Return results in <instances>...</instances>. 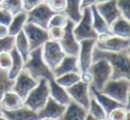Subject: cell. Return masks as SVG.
Listing matches in <instances>:
<instances>
[{
    "label": "cell",
    "instance_id": "cell-1",
    "mask_svg": "<svg viewBox=\"0 0 130 120\" xmlns=\"http://www.w3.org/2000/svg\"><path fill=\"white\" fill-rule=\"evenodd\" d=\"M105 59L112 67V79L128 78L130 79V57L129 50L120 52H108L99 50L95 47L92 51V61L97 59Z\"/></svg>",
    "mask_w": 130,
    "mask_h": 120
},
{
    "label": "cell",
    "instance_id": "cell-2",
    "mask_svg": "<svg viewBox=\"0 0 130 120\" xmlns=\"http://www.w3.org/2000/svg\"><path fill=\"white\" fill-rule=\"evenodd\" d=\"M23 69L26 70L37 80L46 79L49 82V80L54 79V75H53L52 69L47 66V64L42 59L41 47L30 51L29 58L25 60Z\"/></svg>",
    "mask_w": 130,
    "mask_h": 120
},
{
    "label": "cell",
    "instance_id": "cell-3",
    "mask_svg": "<svg viewBox=\"0 0 130 120\" xmlns=\"http://www.w3.org/2000/svg\"><path fill=\"white\" fill-rule=\"evenodd\" d=\"M102 93L118 101L124 107H129L130 94V79L128 78H117L108 79L101 89Z\"/></svg>",
    "mask_w": 130,
    "mask_h": 120
},
{
    "label": "cell",
    "instance_id": "cell-4",
    "mask_svg": "<svg viewBox=\"0 0 130 120\" xmlns=\"http://www.w3.org/2000/svg\"><path fill=\"white\" fill-rule=\"evenodd\" d=\"M48 98H49L48 80L39 79L38 84L30 91V93L26 95V98L23 100V103H24V107L38 112L46 104Z\"/></svg>",
    "mask_w": 130,
    "mask_h": 120
},
{
    "label": "cell",
    "instance_id": "cell-5",
    "mask_svg": "<svg viewBox=\"0 0 130 120\" xmlns=\"http://www.w3.org/2000/svg\"><path fill=\"white\" fill-rule=\"evenodd\" d=\"M88 71L92 76V82L90 85L98 91H101L105 83L112 77V67L107 60L103 58L92 61L90 67L88 68Z\"/></svg>",
    "mask_w": 130,
    "mask_h": 120
},
{
    "label": "cell",
    "instance_id": "cell-6",
    "mask_svg": "<svg viewBox=\"0 0 130 120\" xmlns=\"http://www.w3.org/2000/svg\"><path fill=\"white\" fill-rule=\"evenodd\" d=\"M95 47L99 50L108 52L124 51V50H129L130 48V39L112 35L110 33L98 34L96 38V45Z\"/></svg>",
    "mask_w": 130,
    "mask_h": 120
},
{
    "label": "cell",
    "instance_id": "cell-7",
    "mask_svg": "<svg viewBox=\"0 0 130 120\" xmlns=\"http://www.w3.org/2000/svg\"><path fill=\"white\" fill-rule=\"evenodd\" d=\"M73 34L79 42L82 40H87V39L96 40L97 33L95 32L94 27H92V18H91L90 7L82 9V15H81L80 20L74 24Z\"/></svg>",
    "mask_w": 130,
    "mask_h": 120
},
{
    "label": "cell",
    "instance_id": "cell-8",
    "mask_svg": "<svg viewBox=\"0 0 130 120\" xmlns=\"http://www.w3.org/2000/svg\"><path fill=\"white\" fill-rule=\"evenodd\" d=\"M41 52H42L43 61L52 70L61 62V60L65 56V52L62 49L59 42L53 40H48L47 42L43 43V45L41 47Z\"/></svg>",
    "mask_w": 130,
    "mask_h": 120
},
{
    "label": "cell",
    "instance_id": "cell-9",
    "mask_svg": "<svg viewBox=\"0 0 130 120\" xmlns=\"http://www.w3.org/2000/svg\"><path fill=\"white\" fill-rule=\"evenodd\" d=\"M54 14H55V11L53 10L45 1V2H42V4L38 5L37 7H34V8L31 9L30 11H27L26 22L36 24V25H38V26L42 27V28L47 29L49 20Z\"/></svg>",
    "mask_w": 130,
    "mask_h": 120
},
{
    "label": "cell",
    "instance_id": "cell-10",
    "mask_svg": "<svg viewBox=\"0 0 130 120\" xmlns=\"http://www.w3.org/2000/svg\"><path fill=\"white\" fill-rule=\"evenodd\" d=\"M23 32H24L27 41H29L31 50L42 47L43 43L49 40L47 29L42 28V27L38 26L36 24H32V23H25L24 27H23Z\"/></svg>",
    "mask_w": 130,
    "mask_h": 120
},
{
    "label": "cell",
    "instance_id": "cell-11",
    "mask_svg": "<svg viewBox=\"0 0 130 120\" xmlns=\"http://www.w3.org/2000/svg\"><path fill=\"white\" fill-rule=\"evenodd\" d=\"M38 84V80L34 79L26 70L23 69L13 80V86H11V91L15 92L21 99L24 100L26 95L30 93L32 88Z\"/></svg>",
    "mask_w": 130,
    "mask_h": 120
},
{
    "label": "cell",
    "instance_id": "cell-12",
    "mask_svg": "<svg viewBox=\"0 0 130 120\" xmlns=\"http://www.w3.org/2000/svg\"><path fill=\"white\" fill-rule=\"evenodd\" d=\"M73 27H74V23L69 19L66 25L64 26V34L63 38L59 40V44H61L65 54L78 56L80 44H79V41L76 40L73 34Z\"/></svg>",
    "mask_w": 130,
    "mask_h": 120
},
{
    "label": "cell",
    "instance_id": "cell-13",
    "mask_svg": "<svg viewBox=\"0 0 130 120\" xmlns=\"http://www.w3.org/2000/svg\"><path fill=\"white\" fill-rule=\"evenodd\" d=\"M80 48H79L78 53V65L80 73L87 71L92 62V51L96 45V40L94 39H87L79 42Z\"/></svg>",
    "mask_w": 130,
    "mask_h": 120
},
{
    "label": "cell",
    "instance_id": "cell-14",
    "mask_svg": "<svg viewBox=\"0 0 130 120\" xmlns=\"http://www.w3.org/2000/svg\"><path fill=\"white\" fill-rule=\"evenodd\" d=\"M66 91H67V93H69L72 101H74L75 103L80 104L81 107L88 109V107H89V101H90L89 85H87L83 82L79 80V82L75 83L74 85L67 87Z\"/></svg>",
    "mask_w": 130,
    "mask_h": 120
},
{
    "label": "cell",
    "instance_id": "cell-15",
    "mask_svg": "<svg viewBox=\"0 0 130 120\" xmlns=\"http://www.w3.org/2000/svg\"><path fill=\"white\" fill-rule=\"evenodd\" d=\"M66 105L56 102L54 99L49 96L46 104L38 111V117L40 119H61L63 116Z\"/></svg>",
    "mask_w": 130,
    "mask_h": 120
},
{
    "label": "cell",
    "instance_id": "cell-16",
    "mask_svg": "<svg viewBox=\"0 0 130 120\" xmlns=\"http://www.w3.org/2000/svg\"><path fill=\"white\" fill-rule=\"evenodd\" d=\"M95 7H96L97 11L99 13V15L105 19V22L107 23L108 26L119 16H121L119 8L117 6V0H106V1L97 4Z\"/></svg>",
    "mask_w": 130,
    "mask_h": 120
},
{
    "label": "cell",
    "instance_id": "cell-17",
    "mask_svg": "<svg viewBox=\"0 0 130 120\" xmlns=\"http://www.w3.org/2000/svg\"><path fill=\"white\" fill-rule=\"evenodd\" d=\"M53 75L55 77H58L61 75L67 73H72V71H78L79 70V65H78V57L76 56H70V54H65L64 58L61 60L58 65L53 69Z\"/></svg>",
    "mask_w": 130,
    "mask_h": 120
},
{
    "label": "cell",
    "instance_id": "cell-18",
    "mask_svg": "<svg viewBox=\"0 0 130 120\" xmlns=\"http://www.w3.org/2000/svg\"><path fill=\"white\" fill-rule=\"evenodd\" d=\"M23 105V99H21L11 89H8L4 93L0 101V111H13L22 108Z\"/></svg>",
    "mask_w": 130,
    "mask_h": 120
},
{
    "label": "cell",
    "instance_id": "cell-19",
    "mask_svg": "<svg viewBox=\"0 0 130 120\" xmlns=\"http://www.w3.org/2000/svg\"><path fill=\"white\" fill-rule=\"evenodd\" d=\"M89 93H90V95L94 96V98L96 99L97 102H98L99 104L103 107V109L105 110L106 114H108L113 109H115V108L122 107L121 103H119L118 101L113 100V99L110 98V96L105 95L104 93H102L101 91L96 89L94 86H91V85H89ZM123 107H124V105H123Z\"/></svg>",
    "mask_w": 130,
    "mask_h": 120
},
{
    "label": "cell",
    "instance_id": "cell-20",
    "mask_svg": "<svg viewBox=\"0 0 130 120\" xmlns=\"http://www.w3.org/2000/svg\"><path fill=\"white\" fill-rule=\"evenodd\" d=\"M7 120H39L38 112L24 107L13 111H0Z\"/></svg>",
    "mask_w": 130,
    "mask_h": 120
},
{
    "label": "cell",
    "instance_id": "cell-21",
    "mask_svg": "<svg viewBox=\"0 0 130 120\" xmlns=\"http://www.w3.org/2000/svg\"><path fill=\"white\" fill-rule=\"evenodd\" d=\"M88 114V110L80 104L71 101L65 108L63 116L59 120H85Z\"/></svg>",
    "mask_w": 130,
    "mask_h": 120
},
{
    "label": "cell",
    "instance_id": "cell-22",
    "mask_svg": "<svg viewBox=\"0 0 130 120\" xmlns=\"http://www.w3.org/2000/svg\"><path fill=\"white\" fill-rule=\"evenodd\" d=\"M48 86H49V96L52 99H54L56 102L61 103L63 105H67L72 101L66 88L61 86L59 84H57L55 82V79L49 80L48 82Z\"/></svg>",
    "mask_w": 130,
    "mask_h": 120
},
{
    "label": "cell",
    "instance_id": "cell-23",
    "mask_svg": "<svg viewBox=\"0 0 130 120\" xmlns=\"http://www.w3.org/2000/svg\"><path fill=\"white\" fill-rule=\"evenodd\" d=\"M110 33L112 35L130 39V20L123 16H119L110 25Z\"/></svg>",
    "mask_w": 130,
    "mask_h": 120
},
{
    "label": "cell",
    "instance_id": "cell-24",
    "mask_svg": "<svg viewBox=\"0 0 130 120\" xmlns=\"http://www.w3.org/2000/svg\"><path fill=\"white\" fill-rule=\"evenodd\" d=\"M9 53H10V57H11V66H10V68H9V70L7 71V76H8L9 79L14 80V78L23 70L25 61L15 48H11Z\"/></svg>",
    "mask_w": 130,
    "mask_h": 120
},
{
    "label": "cell",
    "instance_id": "cell-25",
    "mask_svg": "<svg viewBox=\"0 0 130 120\" xmlns=\"http://www.w3.org/2000/svg\"><path fill=\"white\" fill-rule=\"evenodd\" d=\"M64 14L74 24L78 23L81 18V15H82L81 0H66V6H65V9H64Z\"/></svg>",
    "mask_w": 130,
    "mask_h": 120
},
{
    "label": "cell",
    "instance_id": "cell-26",
    "mask_svg": "<svg viewBox=\"0 0 130 120\" xmlns=\"http://www.w3.org/2000/svg\"><path fill=\"white\" fill-rule=\"evenodd\" d=\"M26 18H27V13L24 10L20 11V13L15 14L13 16L10 24L8 25L9 36H15L21 31H23V27H24L25 23H26Z\"/></svg>",
    "mask_w": 130,
    "mask_h": 120
},
{
    "label": "cell",
    "instance_id": "cell-27",
    "mask_svg": "<svg viewBox=\"0 0 130 120\" xmlns=\"http://www.w3.org/2000/svg\"><path fill=\"white\" fill-rule=\"evenodd\" d=\"M14 48L18 51V53L22 56V58L24 59V61L29 58V54H30V44H29V41H27L26 36H25L24 32L21 31L18 34H16L14 36Z\"/></svg>",
    "mask_w": 130,
    "mask_h": 120
},
{
    "label": "cell",
    "instance_id": "cell-28",
    "mask_svg": "<svg viewBox=\"0 0 130 120\" xmlns=\"http://www.w3.org/2000/svg\"><path fill=\"white\" fill-rule=\"evenodd\" d=\"M90 11H91V18H92V27H94L95 32L97 33V35L103 33H110V26L105 22V19L99 15L96 7L90 6Z\"/></svg>",
    "mask_w": 130,
    "mask_h": 120
},
{
    "label": "cell",
    "instance_id": "cell-29",
    "mask_svg": "<svg viewBox=\"0 0 130 120\" xmlns=\"http://www.w3.org/2000/svg\"><path fill=\"white\" fill-rule=\"evenodd\" d=\"M54 79L57 84L67 88V87L72 86V85H74L75 83H78L80 80V73L72 71V73H67V74H64V75L58 76V77H55Z\"/></svg>",
    "mask_w": 130,
    "mask_h": 120
},
{
    "label": "cell",
    "instance_id": "cell-30",
    "mask_svg": "<svg viewBox=\"0 0 130 120\" xmlns=\"http://www.w3.org/2000/svg\"><path fill=\"white\" fill-rule=\"evenodd\" d=\"M88 113L90 116H92L94 118H97L99 120H106L107 114H106L105 110L103 109L101 104L96 101V99L94 96L90 95V101H89V107H88Z\"/></svg>",
    "mask_w": 130,
    "mask_h": 120
},
{
    "label": "cell",
    "instance_id": "cell-31",
    "mask_svg": "<svg viewBox=\"0 0 130 120\" xmlns=\"http://www.w3.org/2000/svg\"><path fill=\"white\" fill-rule=\"evenodd\" d=\"M130 114L129 107H119L113 109L110 113L107 114L106 120H126V118Z\"/></svg>",
    "mask_w": 130,
    "mask_h": 120
},
{
    "label": "cell",
    "instance_id": "cell-32",
    "mask_svg": "<svg viewBox=\"0 0 130 120\" xmlns=\"http://www.w3.org/2000/svg\"><path fill=\"white\" fill-rule=\"evenodd\" d=\"M1 6L4 7V8L8 9L13 15H15V14L23 10L22 0H4Z\"/></svg>",
    "mask_w": 130,
    "mask_h": 120
},
{
    "label": "cell",
    "instance_id": "cell-33",
    "mask_svg": "<svg viewBox=\"0 0 130 120\" xmlns=\"http://www.w3.org/2000/svg\"><path fill=\"white\" fill-rule=\"evenodd\" d=\"M67 20H69V18L66 17V15L64 13H55L50 18L48 27H53V26L64 27L66 25Z\"/></svg>",
    "mask_w": 130,
    "mask_h": 120
},
{
    "label": "cell",
    "instance_id": "cell-34",
    "mask_svg": "<svg viewBox=\"0 0 130 120\" xmlns=\"http://www.w3.org/2000/svg\"><path fill=\"white\" fill-rule=\"evenodd\" d=\"M11 86H13V79H9L6 71L0 70V101L5 92L11 89Z\"/></svg>",
    "mask_w": 130,
    "mask_h": 120
},
{
    "label": "cell",
    "instance_id": "cell-35",
    "mask_svg": "<svg viewBox=\"0 0 130 120\" xmlns=\"http://www.w3.org/2000/svg\"><path fill=\"white\" fill-rule=\"evenodd\" d=\"M47 33H48V39H49V40L59 42V40L63 38L64 27H58V26L48 27V28H47Z\"/></svg>",
    "mask_w": 130,
    "mask_h": 120
},
{
    "label": "cell",
    "instance_id": "cell-36",
    "mask_svg": "<svg viewBox=\"0 0 130 120\" xmlns=\"http://www.w3.org/2000/svg\"><path fill=\"white\" fill-rule=\"evenodd\" d=\"M117 6L121 16L130 20V0H117Z\"/></svg>",
    "mask_w": 130,
    "mask_h": 120
},
{
    "label": "cell",
    "instance_id": "cell-37",
    "mask_svg": "<svg viewBox=\"0 0 130 120\" xmlns=\"http://www.w3.org/2000/svg\"><path fill=\"white\" fill-rule=\"evenodd\" d=\"M11 66V57L9 52H0V70L8 71Z\"/></svg>",
    "mask_w": 130,
    "mask_h": 120
},
{
    "label": "cell",
    "instance_id": "cell-38",
    "mask_svg": "<svg viewBox=\"0 0 130 120\" xmlns=\"http://www.w3.org/2000/svg\"><path fill=\"white\" fill-rule=\"evenodd\" d=\"M46 4L55 11V13H64L66 0H46Z\"/></svg>",
    "mask_w": 130,
    "mask_h": 120
},
{
    "label": "cell",
    "instance_id": "cell-39",
    "mask_svg": "<svg viewBox=\"0 0 130 120\" xmlns=\"http://www.w3.org/2000/svg\"><path fill=\"white\" fill-rule=\"evenodd\" d=\"M14 48V36H6L0 39V52H9Z\"/></svg>",
    "mask_w": 130,
    "mask_h": 120
},
{
    "label": "cell",
    "instance_id": "cell-40",
    "mask_svg": "<svg viewBox=\"0 0 130 120\" xmlns=\"http://www.w3.org/2000/svg\"><path fill=\"white\" fill-rule=\"evenodd\" d=\"M13 14L8 10V9L4 8L2 6H0V24L6 25L8 26L11 22V18H13Z\"/></svg>",
    "mask_w": 130,
    "mask_h": 120
},
{
    "label": "cell",
    "instance_id": "cell-41",
    "mask_svg": "<svg viewBox=\"0 0 130 120\" xmlns=\"http://www.w3.org/2000/svg\"><path fill=\"white\" fill-rule=\"evenodd\" d=\"M46 0H22V5H23V10L24 11H30L31 9H33L34 7H37L38 5L45 2Z\"/></svg>",
    "mask_w": 130,
    "mask_h": 120
},
{
    "label": "cell",
    "instance_id": "cell-42",
    "mask_svg": "<svg viewBox=\"0 0 130 120\" xmlns=\"http://www.w3.org/2000/svg\"><path fill=\"white\" fill-rule=\"evenodd\" d=\"M80 80L81 82H83L85 84L87 85H90L92 82V76L91 74L89 73V71H83V73H80Z\"/></svg>",
    "mask_w": 130,
    "mask_h": 120
},
{
    "label": "cell",
    "instance_id": "cell-43",
    "mask_svg": "<svg viewBox=\"0 0 130 120\" xmlns=\"http://www.w3.org/2000/svg\"><path fill=\"white\" fill-rule=\"evenodd\" d=\"M103 1H106V0H81V9L87 8V7L90 6H96L97 4Z\"/></svg>",
    "mask_w": 130,
    "mask_h": 120
},
{
    "label": "cell",
    "instance_id": "cell-44",
    "mask_svg": "<svg viewBox=\"0 0 130 120\" xmlns=\"http://www.w3.org/2000/svg\"><path fill=\"white\" fill-rule=\"evenodd\" d=\"M8 35H9L8 26L0 24V39H4V38H6V36H8Z\"/></svg>",
    "mask_w": 130,
    "mask_h": 120
},
{
    "label": "cell",
    "instance_id": "cell-45",
    "mask_svg": "<svg viewBox=\"0 0 130 120\" xmlns=\"http://www.w3.org/2000/svg\"><path fill=\"white\" fill-rule=\"evenodd\" d=\"M85 120H99V119H97V118H94V117H92V116H90V114L88 113Z\"/></svg>",
    "mask_w": 130,
    "mask_h": 120
},
{
    "label": "cell",
    "instance_id": "cell-46",
    "mask_svg": "<svg viewBox=\"0 0 130 120\" xmlns=\"http://www.w3.org/2000/svg\"><path fill=\"white\" fill-rule=\"evenodd\" d=\"M0 120H7L6 118H5V117L4 116H2V114L1 113H0Z\"/></svg>",
    "mask_w": 130,
    "mask_h": 120
},
{
    "label": "cell",
    "instance_id": "cell-47",
    "mask_svg": "<svg viewBox=\"0 0 130 120\" xmlns=\"http://www.w3.org/2000/svg\"><path fill=\"white\" fill-rule=\"evenodd\" d=\"M40 120H59V119H40Z\"/></svg>",
    "mask_w": 130,
    "mask_h": 120
},
{
    "label": "cell",
    "instance_id": "cell-48",
    "mask_svg": "<svg viewBox=\"0 0 130 120\" xmlns=\"http://www.w3.org/2000/svg\"><path fill=\"white\" fill-rule=\"evenodd\" d=\"M2 2H4V0H0V6L2 5Z\"/></svg>",
    "mask_w": 130,
    "mask_h": 120
}]
</instances>
